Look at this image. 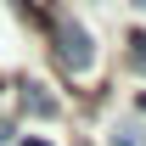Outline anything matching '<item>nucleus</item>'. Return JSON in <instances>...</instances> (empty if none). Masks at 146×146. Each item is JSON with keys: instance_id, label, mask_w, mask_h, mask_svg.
I'll return each mask as SVG.
<instances>
[{"instance_id": "obj_1", "label": "nucleus", "mask_w": 146, "mask_h": 146, "mask_svg": "<svg viewBox=\"0 0 146 146\" xmlns=\"http://www.w3.org/2000/svg\"><path fill=\"white\" fill-rule=\"evenodd\" d=\"M51 39H56V56H62V68H68L73 79H84V73H90V62H96V51H90V34H84L79 23L56 17V23H51Z\"/></svg>"}, {"instance_id": "obj_2", "label": "nucleus", "mask_w": 146, "mask_h": 146, "mask_svg": "<svg viewBox=\"0 0 146 146\" xmlns=\"http://www.w3.org/2000/svg\"><path fill=\"white\" fill-rule=\"evenodd\" d=\"M23 107H28V112H39V118H56V101H51L45 90H23Z\"/></svg>"}, {"instance_id": "obj_3", "label": "nucleus", "mask_w": 146, "mask_h": 146, "mask_svg": "<svg viewBox=\"0 0 146 146\" xmlns=\"http://www.w3.org/2000/svg\"><path fill=\"white\" fill-rule=\"evenodd\" d=\"M129 68L146 73V34H129Z\"/></svg>"}, {"instance_id": "obj_4", "label": "nucleus", "mask_w": 146, "mask_h": 146, "mask_svg": "<svg viewBox=\"0 0 146 146\" xmlns=\"http://www.w3.org/2000/svg\"><path fill=\"white\" fill-rule=\"evenodd\" d=\"M141 107H146V96H141Z\"/></svg>"}]
</instances>
